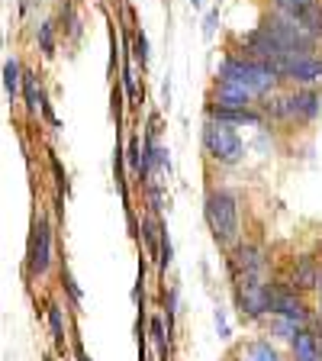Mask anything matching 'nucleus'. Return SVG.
<instances>
[{"label": "nucleus", "mask_w": 322, "mask_h": 361, "mask_svg": "<svg viewBox=\"0 0 322 361\" xmlns=\"http://www.w3.org/2000/svg\"><path fill=\"white\" fill-rule=\"evenodd\" d=\"M219 81L242 84L255 100H264L268 94L278 90L280 78H278V71L271 65H264V61L245 59V55H225V59L219 61Z\"/></svg>", "instance_id": "1"}, {"label": "nucleus", "mask_w": 322, "mask_h": 361, "mask_svg": "<svg viewBox=\"0 0 322 361\" xmlns=\"http://www.w3.org/2000/svg\"><path fill=\"white\" fill-rule=\"evenodd\" d=\"M203 216L210 226L216 245L233 248L242 239V219H239V200L229 190H210L206 203H203Z\"/></svg>", "instance_id": "2"}, {"label": "nucleus", "mask_w": 322, "mask_h": 361, "mask_svg": "<svg viewBox=\"0 0 322 361\" xmlns=\"http://www.w3.org/2000/svg\"><path fill=\"white\" fill-rule=\"evenodd\" d=\"M203 149L216 165H239L245 155V142L239 139L235 126H225L216 120H206L203 126Z\"/></svg>", "instance_id": "3"}, {"label": "nucleus", "mask_w": 322, "mask_h": 361, "mask_svg": "<svg viewBox=\"0 0 322 361\" xmlns=\"http://www.w3.org/2000/svg\"><path fill=\"white\" fill-rule=\"evenodd\" d=\"M280 81H293L297 87H313L322 81V61L316 55H287L274 65Z\"/></svg>", "instance_id": "4"}, {"label": "nucleus", "mask_w": 322, "mask_h": 361, "mask_svg": "<svg viewBox=\"0 0 322 361\" xmlns=\"http://www.w3.org/2000/svg\"><path fill=\"white\" fill-rule=\"evenodd\" d=\"M52 264V223L45 216L36 219L32 226V235H30V252H26V271H30L32 278L45 274Z\"/></svg>", "instance_id": "5"}, {"label": "nucleus", "mask_w": 322, "mask_h": 361, "mask_svg": "<svg viewBox=\"0 0 322 361\" xmlns=\"http://www.w3.org/2000/svg\"><path fill=\"white\" fill-rule=\"evenodd\" d=\"M239 307L245 316H261L268 313L271 300V284H264L261 278H239Z\"/></svg>", "instance_id": "6"}, {"label": "nucleus", "mask_w": 322, "mask_h": 361, "mask_svg": "<svg viewBox=\"0 0 322 361\" xmlns=\"http://www.w3.org/2000/svg\"><path fill=\"white\" fill-rule=\"evenodd\" d=\"M322 97L316 87H297L293 94H287V120L297 123H313L319 116Z\"/></svg>", "instance_id": "7"}, {"label": "nucleus", "mask_w": 322, "mask_h": 361, "mask_svg": "<svg viewBox=\"0 0 322 361\" xmlns=\"http://www.w3.org/2000/svg\"><path fill=\"white\" fill-rule=\"evenodd\" d=\"M210 106H219V110H245V106H255V97H252L242 84L216 81V90H213V104Z\"/></svg>", "instance_id": "8"}, {"label": "nucleus", "mask_w": 322, "mask_h": 361, "mask_svg": "<svg viewBox=\"0 0 322 361\" xmlns=\"http://www.w3.org/2000/svg\"><path fill=\"white\" fill-rule=\"evenodd\" d=\"M264 252L258 245H239L235 252V271H239V278H261L264 274Z\"/></svg>", "instance_id": "9"}, {"label": "nucleus", "mask_w": 322, "mask_h": 361, "mask_svg": "<svg viewBox=\"0 0 322 361\" xmlns=\"http://www.w3.org/2000/svg\"><path fill=\"white\" fill-rule=\"evenodd\" d=\"M210 120L225 123V126H261V110L255 106H245V110H219V106H210Z\"/></svg>", "instance_id": "10"}, {"label": "nucleus", "mask_w": 322, "mask_h": 361, "mask_svg": "<svg viewBox=\"0 0 322 361\" xmlns=\"http://www.w3.org/2000/svg\"><path fill=\"white\" fill-rule=\"evenodd\" d=\"M316 284H319V264H316V258L303 255L300 262L293 264L290 290H313Z\"/></svg>", "instance_id": "11"}, {"label": "nucleus", "mask_w": 322, "mask_h": 361, "mask_svg": "<svg viewBox=\"0 0 322 361\" xmlns=\"http://www.w3.org/2000/svg\"><path fill=\"white\" fill-rule=\"evenodd\" d=\"M20 94H23V100H26V110H30V116H36V113L42 110V104H45V97H42V87H39V78H36V71H23Z\"/></svg>", "instance_id": "12"}, {"label": "nucleus", "mask_w": 322, "mask_h": 361, "mask_svg": "<svg viewBox=\"0 0 322 361\" xmlns=\"http://www.w3.org/2000/svg\"><path fill=\"white\" fill-rule=\"evenodd\" d=\"M290 342H293V355H297V361H322L319 342H316V336L309 329H300Z\"/></svg>", "instance_id": "13"}, {"label": "nucleus", "mask_w": 322, "mask_h": 361, "mask_svg": "<svg viewBox=\"0 0 322 361\" xmlns=\"http://www.w3.org/2000/svg\"><path fill=\"white\" fill-rule=\"evenodd\" d=\"M20 81H23V68L16 59H10L7 65H4V90H7L10 100L20 97Z\"/></svg>", "instance_id": "14"}, {"label": "nucleus", "mask_w": 322, "mask_h": 361, "mask_svg": "<svg viewBox=\"0 0 322 361\" xmlns=\"http://www.w3.org/2000/svg\"><path fill=\"white\" fill-rule=\"evenodd\" d=\"M49 326H52V338H55V345L58 348H65V310L58 307V303H49Z\"/></svg>", "instance_id": "15"}, {"label": "nucleus", "mask_w": 322, "mask_h": 361, "mask_svg": "<svg viewBox=\"0 0 322 361\" xmlns=\"http://www.w3.org/2000/svg\"><path fill=\"white\" fill-rule=\"evenodd\" d=\"M245 358L248 361H280V355H278V348L271 345V342H252L248 352H245Z\"/></svg>", "instance_id": "16"}, {"label": "nucleus", "mask_w": 322, "mask_h": 361, "mask_svg": "<svg viewBox=\"0 0 322 361\" xmlns=\"http://www.w3.org/2000/svg\"><path fill=\"white\" fill-rule=\"evenodd\" d=\"M39 45H42L45 59H52L55 55V26L52 23H42V26H39Z\"/></svg>", "instance_id": "17"}, {"label": "nucleus", "mask_w": 322, "mask_h": 361, "mask_svg": "<svg viewBox=\"0 0 322 361\" xmlns=\"http://www.w3.org/2000/svg\"><path fill=\"white\" fill-rule=\"evenodd\" d=\"M149 332H151V342L158 345V352H161V355L168 358V336H165V326H161V319H158V316H151Z\"/></svg>", "instance_id": "18"}, {"label": "nucleus", "mask_w": 322, "mask_h": 361, "mask_svg": "<svg viewBox=\"0 0 322 361\" xmlns=\"http://www.w3.org/2000/svg\"><path fill=\"white\" fill-rule=\"evenodd\" d=\"M135 61H139V65H149V39H145V32H135Z\"/></svg>", "instance_id": "19"}, {"label": "nucleus", "mask_w": 322, "mask_h": 361, "mask_svg": "<svg viewBox=\"0 0 322 361\" xmlns=\"http://www.w3.org/2000/svg\"><path fill=\"white\" fill-rule=\"evenodd\" d=\"M61 284H65V290L71 293V300H75V303H81V290H78L75 278H71V271H65V268H61Z\"/></svg>", "instance_id": "20"}, {"label": "nucleus", "mask_w": 322, "mask_h": 361, "mask_svg": "<svg viewBox=\"0 0 322 361\" xmlns=\"http://www.w3.org/2000/svg\"><path fill=\"white\" fill-rule=\"evenodd\" d=\"M126 155H129V168L139 174V165H142V149H139V142H135V139L129 142V152H126Z\"/></svg>", "instance_id": "21"}, {"label": "nucleus", "mask_w": 322, "mask_h": 361, "mask_svg": "<svg viewBox=\"0 0 322 361\" xmlns=\"http://www.w3.org/2000/svg\"><path fill=\"white\" fill-rule=\"evenodd\" d=\"M216 23H219V7H213L210 13H206V23H203V32H206V36H213V30H216Z\"/></svg>", "instance_id": "22"}, {"label": "nucleus", "mask_w": 322, "mask_h": 361, "mask_svg": "<svg viewBox=\"0 0 322 361\" xmlns=\"http://www.w3.org/2000/svg\"><path fill=\"white\" fill-rule=\"evenodd\" d=\"M52 171H55V178H58V188L65 190L68 180H65V174H61V165H58V158H55V155H52Z\"/></svg>", "instance_id": "23"}, {"label": "nucleus", "mask_w": 322, "mask_h": 361, "mask_svg": "<svg viewBox=\"0 0 322 361\" xmlns=\"http://www.w3.org/2000/svg\"><path fill=\"white\" fill-rule=\"evenodd\" d=\"M78 361H90V358H87V352H84L81 345H78Z\"/></svg>", "instance_id": "24"}, {"label": "nucleus", "mask_w": 322, "mask_h": 361, "mask_svg": "<svg viewBox=\"0 0 322 361\" xmlns=\"http://www.w3.org/2000/svg\"><path fill=\"white\" fill-rule=\"evenodd\" d=\"M316 287H319V310H322V274H319V284Z\"/></svg>", "instance_id": "25"}, {"label": "nucleus", "mask_w": 322, "mask_h": 361, "mask_svg": "<svg viewBox=\"0 0 322 361\" xmlns=\"http://www.w3.org/2000/svg\"><path fill=\"white\" fill-rule=\"evenodd\" d=\"M190 4H194V7H200V4H203V0H190Z\"/></svg>", "instance_id": "26"}]
</instances>
